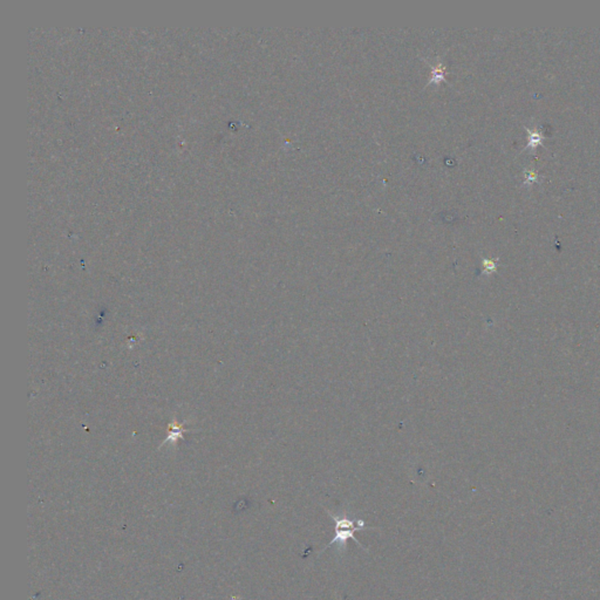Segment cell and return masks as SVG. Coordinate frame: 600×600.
Wrapping results in <instances>:
<instances>
[{"label": "cell", "instance_id": "1", "mask_svg": "<svg viewBox=\"0 0 600 600\" xmlns=\"http://www.w3.org/2000/svg\"><path fill=\"white\" fill-rule=\"evenodd\" d=\"M329 516L334 521V537L329 542V544H327L325 550L329 549V546H334L336 543L341 546H346L348 539H353L358 546L363 548L359 541L354 537L355 532L366 529V525H365V522L363 519H352V518L346 517V516L336 517V514H329Z\"/></svg>", "mask_w": 600, "mask_h": 600}, {"label": "cell", "instance_id": "2", "mask_svg": "<svg viewBox=\"0 0 600 600\" xmlns=\"http://www.w3.org/2000/svg\"><path fill=\"white\" fill-rule=\"evenodd\" d=\"M527 131H528V146L527 148L528 149H535L536 147H539V144L543 143V135L539 133V131H536V129H528L527 128Z\"/></svg>", "mask_w": 600, "mask_h": 600}, {"label": "cell", "instance_id": "3", "mask_svg": "<svg viewBox=\"0 0 600 600\" xmlns=\"http://www.w3.org/2000/svg\"><path fill=\"white\" fill-rule=\"evenodd\" d=\"M524 177V184L531 185L534 184V183L537 182V180H539V174H537L535 170H527V172H525Z\"/></svg>", "mask_w": 600, "mask_h": 600}]
</instances>
